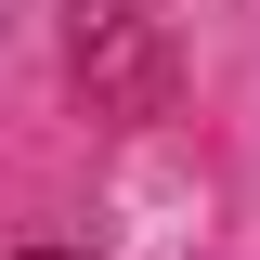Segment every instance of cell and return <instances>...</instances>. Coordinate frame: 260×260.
<instances>
[{
    "label": "cell",
    "instance_id": "6da1fadb",
    "mask_svg": "<svg viewBox=\"0 0 260 260\" xmlns=\"http://www.w3.org/2000/svg\"><path fill=\"white\" fill-rule=\"evenodd\" d=\"M26 260H78V247H26Z\"/></svg>",
    "mask_w": 260,
    "mask_h": 260
}]
</instances>
